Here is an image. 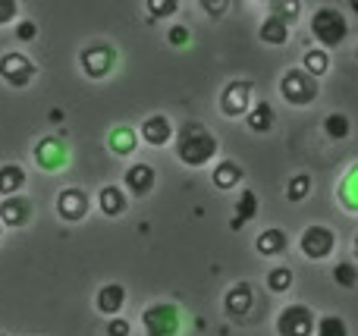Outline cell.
<instances>
[{
    "mask_svg": "<svg viewBox=\"0 0 358 336\" xmlns=\"http://www.w3.org/2000/svg\"><path fill=\"white\" fill-rule=\"evenodd\" d=\"M173 151H176V161L189 170H201L208 163L217 161L220 154V138L208 129L204 123L198 119H189L176 129V138H173Z\"/></svg>",
    "mask_w": 358,
    "mask_h": 336,
    "instance_id": "cell-1",
    "label": "cell"
},
{
    "mask_svg": "<svg viewBox=\"0 0 358 336\" xmlns=\"http://www.w3.org/2000/svg\"><path fill=\"white\" fill-rule=\"evenodd\" d=\"M308 29H311V38H315V44L321 50H336L349 38L352 25H349V16L340 10V6L324 3L311 13Z\"/></svg>",
    "mask_w": 358,
    "mask_h": 336,
    "instance_id": "cell-2",
    "label": "cell"
},
{
    "mask_svg": "<svg viewBox=\"0 0 358 336\" xmlns=\"http://www.w3.org/2000/svg\"><path fill=\"white\" fill-rule=\"evenodd\" d=\"M280 98L286 101L289 107H311L317 101V94H321V82L315 79V75H308L302 66H289L283 75H280Z\"/></svg>",
    "mask_w": 358,
    "mask_h": 336,
    "instance_id": "cell-3",
    "label": "cell"
},
{
    "mask_svg": "<svg viewBox=\"0 0 358 336\" xmlns=\"http://www.w3.org/2000/svg\"><path fill=\"white\" fill-rule=\"evenodd\" d=\"M145 336H179L182 333V312L176 302H151L142 308Z\"/></svg>",
    "mask_w": 358,
    "mask_h": 336,
    "instance_id": "cell-4",
    "label": "cell"
},
{
    "mask_svg": "<svg viewBox=\"0 0 358 336\" xmlns=\"http://www.w3.org/2000/svg\"><path fill=\"white\" fill-rule=\"evenodd\" d=\"M273 330L277 336H315L317 330V314L305 302H289L277 312L273 318Z\"/></svg>",
    "mask_w": 358,
    "mask_h": 336,
    "instance_id": "cell-5",
    "label": "cell"
},
{
    "mask_svg": "<svg viewBox=\"0 0 358 336\" xmlns=\"http://www.w3.org/2000/svg\"><path fill=\"white\" fill-rule=\"evenodd\" d=\"M220 113L227 119H245L248 110L255 107V82L252 79H233L223 85L220 101H217Z\"/></svg>",
    "mask_w": 358,
    "mask_h": 336,
    "instance_id": "cell-6",
    "label": "cell"
},
{
    "mask_svg": "<svg viewBox=\"0 0 358 336\" xmlns=\"http://www.w3.org/2000/svg\"><path fill=\"white\" fill-rule=\"evenodd\" d=\"M299 251H302L308 261H327L336 251V233L327 224H308L299 236Z\"/></svg>",
    "mask_w": 358,
    "mask_h": 336,
    "instance_id": "cell-7",
    "label": "cell"
},
{
    "mask_svg": "<svg viewBox=\"0 0 358 336\" xmlns=\"http://www.w3.org/2000/svg\"><path fill=\"white\" fill-rule=\"evenodd\" d=\"M54 211L63 224H82V220L92 214V195H88L82 186H66L57 192Z\"/></svg>",
    "mask_w": 358,
    "mask_h": 336,
    "instance_id": "cell-8",
    "label": "cell"
},
{
    "mask_svg": "<svg viewBox=\"0 0 358 336\" xmlns=\"http://www.w3.org/2000/svg\"><path fill=\"white\" fill-rule=\"evenodd\" d=\"M79 66L82 73L88 75V79H107V75L113 73V66H117V48L107 41H98V44H88L85 50L79 54Z\"/></svg>",
    "mask_w": 358,
    "mask_h": 336,
    "instance_id": "cell-9",
    "label": "cell"
},
{
    "mask_svg": "<svg viewBox=\"0 0 358 336\" xmlns=\"http://www.w3.org/2000/svg\"><path fill=\"white\" fill-rule=\"evenodd\" d=\"M35 75H38V66L22 50H6V54L0 57V79L10 88H29L31 82H35Z\"/></svg>",
    "mask_w": 358,
    "mask_h": 336,
    "instance_id": "cell-10",
    "label": "cell"
},
{
    "mask_svg": "<svg viewBox=\"0 0 358 336\" xmlns=\"http://www.w3.org/2000/svg\"><path fill=\"white\" fill-rule=\"evenodd\" d=\"M31 161H35L38 170H44V173H57V170H63L69 163V148L63 138L57 136H44L35 142V151H31Z\"/></svg>",
    "mask_w": 358,
    "mask_h": 336,
    "instance_id": "cell-11",
    "label": "cell"
},
{
    "mask_svg": "<svg viewBox=\"0 0 358 336\" xmlns=\"http://www.w3.org/2000/svg\"><path fill=\"white\" fill-rule=\"evenodd\" d=\"M157 186V170L151 167V163L145 161H136L126 167L123 173V192L129 195V198H148L151 192H155Z\"/></svg>",
    "mask_w": 358,
    "mask_h": 336,
    "instance_id": "cell-12",
    "label": "cell"
},
{
    "mask_svg": "<svg viewBox=\"0 0 358 336\" xmlns=\"http://www.w3.org/2000/svg\"><path fill=\"white\" fill-rule=\"evenodd\" d=\"M176 138V126L167 113H151L138 123V142H145L148 148H164Z\"/></svg>",
    "mask_w": 358,
    "mask_h": 336,
    "instance_id": "cell-13",
    "label": "cell"
},
{
    "mask_svg": "<svg viewBox=\"0 0 358 336\" xmlns=\"http://www.w3.org/2000/svg\"><path fill=\"white\" fill-rule=\"evenodd\" d=\"M31 217H35V205H31V198H25V195H13V198L0 201V224H3V230L6 226L19 230V226H25Z\"/></svg>",
    "mask_w": 358,
    "mask_h": 336,
    "instance_id": "cell-14",
    "label": "cell"
},
{
    "mask_svg": "<svg viewBox=\"0 0 358 336\" xmlns=\"http://www.w3.org/2000/svg\"><path fill=\"white\" fill-rule=\"evenodd\" d=\"M252 308H255V286L252 283L239 280L223 293V312H227L229 318H245Z\"/></svg>",
    "mask_w": 358,
    "mask_h": 336,
    "instance_id": "cell-15",
    "label": "cell"
},
{
    "mask_svg": "<svg viewBox=\"0 0 358 336\" xmlns=\"http://www.w3.org/2000/svg\"><path fill=\"white\" fill-rule=\"evenodd\" d=\"M94 308H98L107 321L120 318L126 308V286L123 283H104V286L98 289V295H94Z\"/></svg>",
    "mask_w": 358,
    "mask_h": 336,
    "instance_id": "cell-16",
    "label": "cell"
},
{
    "mask_svg": "<svg viewBox=\"0 0 358 336\" xmlns=\"http://www.w3.org/2000/svg\"><path fill=\"white\" fill-rule=\"evenodd\" d=\"M255 251H258L261 258H280L289 251V236H286V230H280V226H267V230H261L258 236H255Z\"/></svg>",
    "mask_w": 358,
    "mask_h": 336,
    "instance_id": "cell-17",
    "label": "cell"
},
{
    "mask_svg": "<svg viewBox=\"0 0 358 336\" xmlns=\"http://www.w3.org/2000/svg\"><path fill=\"white\" fill-rule=\"evenodd\" d=\"M292 38V25L283 22L280 16H273V13H267L264 19H261L258 25V41L261 44H271V48H286Z\"/></svg>",
    "mask_w": 358,
    "mask_h": 336,
    "instance_id": "cell-18",
    "label": "cell"
},
{
    "mask_svg": "<svg viewBox=\"0 0 358 336\" xmlns=\"http://www.w3.org/2000/svg\"><path fill=\"white\" fill-rule=\"evenodd\" d=\"M98 211L104 214V217H123L126 211H129V195L123 192V186H101L98 192Z\"/></svg>",
    "mask_w": 358,
    "mask_h": 336,
    "instance_id": "cell-19",
    "label": "cell"
},
{
    "mask_svg": "<svg viewBox=\"0 0 358 336\" xmlns=\"http://www.w3.org/2000/svg\"><path fill=\"white\" fill-rule=\"evenodd\" d=\"M242 180H245V170H242L236 161H217L214 170H210V182H214V189H220V192L239 189Z\"/></svg>",
    "mask_w": 358,
    "mask_h": 336,
    "instance_id": "cell-20",
    "label": "cell"
},
{
    "mask_svg": "<svg viewBox=\"0 0 358 336\" xmlns=\"http://www.w3.org/2000/svg\"><path fill=\"white\" fill-rule=\"evenodd\" d=\"M258 217V192L255 189H242L239 198H236V214L233 220H229V230L239 233L245 224H252V220Z\"/></svg>",
    "mask_w": 358,
    "mask_h": 336,
    "instance_id": "cell-21",
    "label": "cell"
},
{
    "mask_svg": "<svg viewBox=\"0 0 358 336\" xmlns=\"http://www.w3.org/2000/svg\"><path fill=\"white\" fill-rule=\"evenodd\" d=\"M25 182V167L22 163H0V198H13V195H22Z\"/></svg>",
    "mask_w": 358,
    "mask_h": 336,
    "instance_id": "cell-22",
    "label": "cell"
},
{
    "mask_svg": "<svg viewBox=\"0 0 358 336\" xmlns=\"http://www.w3.org/2000/svg\"><path fill=\"white\" fill-rule=\"evenodd\" d=\"M107 148H110L117 157L136 154V148H138V129H132V126H113L110 136H107Z\"/></svg>",
    "mask_w": 358,
    "mask_h": 336,
    "instance_id": "cell-23",
    "label": "cell"
},
{
    "mask_svg": "<svg viewBox=\"0 0 358 336\" xmlns=\"http://www.w3.org/2000/svg\"><path fill=\"white\" fill-rule=\"evenodd\" d=\"M273 123H277V110H273L267 101H255V107L245 117L248 132H255V136H267V132L273 129Z\"/></svg>",
    "mask_w": 358,
    "mask_h": 336,
    "instance_id": "cell-24",
    "label": "cell"
},
{
    "mask_svg": "<svg viewBox=\"0 0 358 336\" xmlns=\"http://www.w3.org/2000/svg\"><path fill=\"white\" fill-rule=\"evenodd\" d=\"M336 198H340L343 211L358 214V163H352V167L343 173L340 186H336Z\"/></svg>",
    "mask_w": 358,
    "mask_h": 336,
    "instance_id": "cell-25",
    "label": "cell"
},
{
    "mask_svg": "<svg viewBox=\"0 0 358 336\" xmlns=\"http://www.w3.org/2000/svg\"><path fill=\"white\" fill-rule=\"evenodd\" d=\"M292 283H296V274H292V268H286V264L271 268L267 277H264V286H267L271 295H286L292 289Z\"/></svg>",
    "mask_w": 358,
    "mask_h": 336,
    "instance_id": "cell-26",
    "label": "cell"
},
{
    "mask_svg": "<svg viewBox=\"0 0 358 336\" xmlns=\"http://www.w3.org/2000/svg\"><path fill=\"white\" fill-rule=\"evenodd\" d=\"M299 66L305 69L308 75H315L317 82H321V75L330 73V50H321V48H311L302 54V63Z\"/></svg>",
    "mask_w": 358,
    "mask_h": 336,
    "instance_id": "cell-27",
    "label": "cell"
},
{
    "mask_svg": "<svg viewBox=\"0 0 358 336\" xmlns=\"http://www.w3.org/2000/svg\"><path fill=\"white\" fill-rule=\"evenodd\" d=\"M321 126H324V136L334 138V142H346V138L352 136V119H349L346 113H340V110L327 113Z\"/></svg>",
    "mask_w": 358,
    "mask_h": 336,
    "instance_id": "cell-28",
    "label": "cell"
},
{
    "mask_svg": "<svg viewBox=\"0 0 358 336\" xmlns=\"http://www.w3.org/2000/svg\"><path fill=\"white\" fill-rule=\"evenodd\" d=\"M308 195H311V176L308 173H296L289 182H286V201H292V205H302Z\"/></svg>",
    "mask_w": 358,
    "mask_h": 336,
    "instance_id": "cell-29",
    "label": "cell"
},
{
    "mask_svg": "<svg viewBox=\"0 0 358 336\" xmlns=\"http://www.w3.org/2000/svg\"><path fill=\"white\" fill-rule=\"evenodd\" d=\"M315 336H349L346 318H340V314H321V318H317Z\"/></svg>",
    "mask_w": 358,
    "mask_h": 336,
    "instance_id": "cell-30",
    "label": "cell"
},
{
    "mask_svg": "<svg viewBox=\"0 0 358 336\" xmlns=\"http://www.w3.org/2000/svg\"><path fill=\"white\" fill-rule=\"evenodd\" d=\"M145 13H148L151 22H157V19H170L179 13V3L176 0H148L145 3Z\"/></svg>",
    "mask_w": 358,
    "mask_h": 336,
    "instance_id": "cell-31",
    "label": "cell"
},
{
    "mask_svg": "<svg viewBox=\"0 0 358 336\" xmlns=\"http://www.w3.org/2000/svg\"><path fill=\"white\" fill-rule=\"evenodd\" d=\"M334 283L340 289H352L355 283H358V268H355L352 261H340L334 268Z\"/></svg>",
    "mask_w": 358,
    "mask_h": 336,
    "instance_id": "cell-32",
    "label": "cell"
},
{
    "mask_svg": "<svg viewBox=\"0 0 358 336\" xmlns=\"http://www.w3.org/2000/svg\"><path fill=\"white\" fill-rule=\"evenodd\" d=\"M267 13H273V16H280L283 19V22H296L299 16H302V3H299V0H286V3H271V10Z\"/></svg>",
    "mask_w": 358,
    "mask_h": 336,
    "instance_id": "cell-33",
    "label": "cell"
},
{
    "mask_svg": "<svg viewBox=\"0 0 358 336\" xmlns=\"http://www.w3.org/2000/svg\"><path fill=\"white\" fill-rule=\"evenodd\" d=\"M13 31H16V41L19 44H29L38 38V22L35 19H19L16 25H13Z\"/></svg>",
    "mask_w": 358,
    "mask_h": 336,
    "instance_id": "cell-34",
    "label": "cell"
},
{
    "mask_svg": "<svg viewBox=\"0 0 358 336\" xmlns=\"http://www.w3.org/2000/svg\"><path fill=\"white\" fill-rule=\"evenodd\" d=\"M192 41V29L189 25H170L167 29V44L170 48H185Z\"/></svg>",
    "mask_w": 358,
    "mask_h": 336,
    "instance_id": "cell-35",
    "label": "cell"
},
{
    "mask_svg": "<svg viewBox=\"0 0 358 336\" xmlns=\"http://www.w3.org/2000/svg\"><path fill=\"white\" fill-rule=\"evenodd\" d=\"M19 3L16 0H0V29H3V25H16L19 22Z\"/></svg>",
    "mask_w": 358,
    "mask_h": 336,
    "instance_id": "cell-36",
    "label": "cell"
},
{
    "mask_svg": "<svg viewBox=\"0 0 358 336\" xmlns=\"http://www.w3.org/2000/svg\"><path fill=\"white\" fill-rule=\"evenodd\" d=\"M107 336H132V324L120 314V318H110L107 321Z\"/></svg>",
    "mask_w": 358,
    "mask_h": 336,
    "instance_id": "cell-37",
    "label": "cell"
},
{
    "mask_svg": "<svg viewBox=\"0 0 358 336\" xmlns=\"http://www.w3.org/2000/svg\"><path fill=\"white\" fill-rule=\"evenodd\" d=\"M201 10L208 13V16H223V13L229 10V0H201Z\"/></svg>",
    "mask_w": 358,
    "mask_h": 336,
    "instance_id": "cell-38",
    "label": "cell"
},
{
    "mask_svg": "<svg viewBox=\"0 0 358 336\" xmlns=\"http://www.w3.org/2000/svg\"><path fill=\"white\" fill-rule=\"evenodd\" d=\"M352 251H355V261H358V233H355V239H352Z\"/></svg>",
    "mask_w": 358,
    "mask_h": 336,
    "instance_id": "cell-39",
    "label": "cell"
},
{
    "mask_svg": "<svg viewBox=\"0 0 358 336\" xmlns=\"http://www.w3.org/2000/svg\"><path fill=\"white\" fill-rule=\"evenodd\" d=\"M0 239H3V224H0Z\"/></svg>",
    "mask_w": 358,
    "mask_h": 336,
    "instance_id": "cell-40",
    "label": "cell"
},
{
    "mask_svg": "<svg viewBox=\"0 0 358 336\" xmlns=\"http://www.w3.org/2000/svg\"><path fill=\"white\" fill-rule=\"evenodd\" d=\"M352 10H355V13H358V3H352Z\"/></svg>",
    "mask_w": 358,
    "mask_h": 336,
    "instance_id": "cell-41",
    "label": "cell"
},
{
    "mask_svg": "<svg viewBox=\"0 0 358 336\" xmlns=\"http://www.w3.org/2000/svg\"><path fill=\"white\" fill-rule=\"evenodd\" d=\"M0 336H10V333H0Z\"/></svg>",
    "mask_w": 358,
    "mask_h": 336,
    "instance_id": "cell-42",
    "label": "cell"
}]
</instances>
